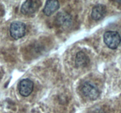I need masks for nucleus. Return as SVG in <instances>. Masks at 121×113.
Segmentation results:
<instances>
[{"label": "nucleus", "mask_w": 121, "mask_h": 113, "mask_svg": "<svg viewBox=\"0 0 121 113\" xmlns=\"http://www.w3.org/2000/svg\"><path fill=\"white\" fill-rule=\"evenodd\" d=\"M106 14V7L103 4H97L92 9L91 16L95 21L102 20Z\"/></svg>", "instance_id": "0eeeda50"}, {"label": "nucleus", "mask_w": 121, "mask_h": 113, "mask_svg": "<svg viewBox=\"0 0 121 113\" xmlns=\"http://www.w3.org/2000/svg\"><path fill=\"white\" fill-rule=\"evenodd\" d=\"M56 24L60 27L66 28L72 24V17L67 12H60L56 16Z\"/></svg>", "instance_id": "423d86ee"}, {"label": "nucleus", "mask_w": 121, "mask_h": 113, "mask_svg": "<svg viewBox=\"0 0 121 113\" xmlns=\"http://www.w3.org/2000/svg\"><path fill=\"white\" fill-rule=\"evenodd\" d=\"M59 7H60V4L58 1L56 0L47 1L43 9V12L46 16H50L59 9Z\"/></svg>", "instance_id": "6e6552de"}, {"label": "nucleus", "mask_w": 121, "mask_h": 113, "mask_svg": "<svg viewBox=\"0 0 121 113\" xmlns=\"http://www.w3.org/2000/svg\"><path fill=\"white\" fill-rule=\"evenodd\" d=\"M34 88V83L30 79H23L18 84L20 94L23 97H28L31 94Z\"/></svg>", "instance_id": "39448f33"}, {"label": "nucleus", "mask_w": 121, "mask_h": 113, "mask_svg": "<svg viewBox=\"0 0 121 113\" xmlns=\"http://www.w3.org/2000/svg\"><path fill=\"white\" fill-rule=\"evenodd\" d=\"M80 91L85 97L91 100L98 98L100 94L99 89L95 85L89 82H86L82 85Z\"/></svg>", "instance_id": "f03ea898"}, {"label": "nucleus", "mask_w": 121, "mask_h": 113, "mask_svg": "<svg viewBox=\"0 0 121 113\" xmlns=\"http://www.w3.org/2000/svg\"><path fill=\"white\" fill-rule=\"evenodd\" d=\"M26 24L20 21H14L12 22L9 27L10 35L15 40L23 37L26 34Z\"/></svg>", "instance_id": "7ed1b4c3"}, {"label": "nucleus", "mask_w": 121, "mask_h": 113, "mask_svg": "<svg viewBox=\"0 0 121 113\" xmlns=\"http://www.w3.org/2000/svg\"><path fill=\"white\" fill-rule=\"evenodd\" d=\"M90 60L88 56L82 51L77 53L75 58L76 65L79 68H83L88 65Z\"/></svg>", "instance_id": "1a4fd4ad"}, {"label": "nucleus", "mask_w": 121, "mask_h": 113, "mask_svg": "<svg viewBox=\"0 0 121 113\" xmlns=\"http://www.w3.org/2000/svg\"><path fill=\"white\" fill-rule=\"evenodd\" d=\"M41 4V1L37 0H28L25 1L21 6V13L25 15L33 14L40 8Z\"/></svg>", "instance_id": "20e7f679"}, {"label": "nucleus", "mask_w": 121, "mask_h": 113, "mask_svg": "<svg viewBox=\"0 0 121 113\" xmlns=\"http://www.w3.org/2000/svg\"><path fill=\"white\" fill-rule=\"evenodd\" d=\"M105 44L112 49H117L121 42V36L119 32L114 31L106 32L104 35Z\"/></svg>", "instance_id": "f257e3e1"}]
</instances>
